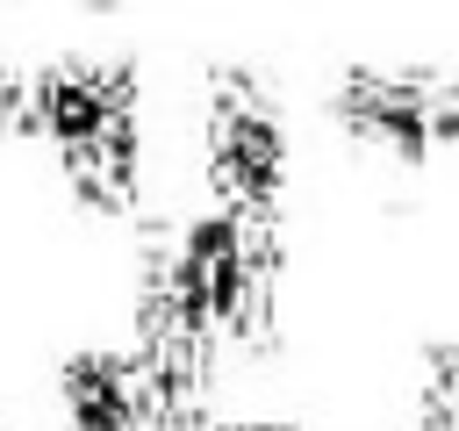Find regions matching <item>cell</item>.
<instances>
[{"instance_id":"3","label":"cell","mask_w":459,"mask_h":431,"mask_svg":"<svg viewBox=\"0 0 459 431\" xmlns=\"http://www.w3.org/2000/svg\"><path fill=\"white\" fill-rule=\"evenodd\" d=\"M201 165L222 208L280 223V194H287V165H294V136L287 115L273 101V86L251 65H215L201 86Z\"/></svg>"},{"instance_id":"6","label":"cell","mask_w":459,"mask_h":431,"mask_svg":"<svg viewBox=\"0 0 459 431\" xmlns=\"http://www.w3.org/2000/svg\"><path fill=\"white\" fill-rule=\"evenodd\" d=\"M423 431H459V345L430 352V381H423Z\"/></svg>"},{"instance_id":"1","label":"cell","mask_w":459,"mask_h":431,"mask_svg":"<svg viewBox=\"0 0 459 431\" xmlns=\"http://www.w3.org/2000/svg\"><path fill=\"white\" fill-rule=\"evenodd\" d=\"M273 287H280V223L215 201L143 251L136 345H201V352L258 345L273 323Z\"/></svg>"},{"instance_id":"7","label":"cell","mask_w":459,"mask_h":431,"mask_svg":"<svg viewBox=\"0 0 459 431\" xmlns=\"http://www.w3.org/2000/svg\"><path fill=\"white\" fill-rule=\"evenodd\" d=\"M201 431H308V424H294V417H208Z\"/></svg>"},{"instance_id":"2","label":"cell","mask_w":459,"mask_h":431,"mask_svg":"<svg viewBox=\"0 0 459 431\" xmlns=\"http://www.w3.org/2000/svg\"><path fill=\"white\" fill-rule=\"evenodd\" d=\"M29 144H43L65 187L122 216L143 194V115H136V65L129 57H43L36 65V115Z\"/></svg>"},{"instance_id":"5","label":"cell","mask_w":459,"mask_h":431,"mask_svg":"<svg viewBox=\"0 0 459 431\" xmlns=\"http://www.w3.org/2000/svg\"><path fill=\"white\" fill-rule=\"evenodd\" d=\"M57 417H65V431H158L136 345H79V352H65Z\"/></svg>"},{"instance_id":"4","label":"cell","mask_w":459,"mask_h":431,"mask_svg":"<svg viewBox=\"0 0 459 431\" xmlns=\"http://www.w3.org/2000/svg\"><path fill=\"white\" fill-rule=\"evenodd\" d=\"M330 115L351 144L416 172L459 144V72H445V65H344L330 86Z\"/></svg>"}]
</instances>
